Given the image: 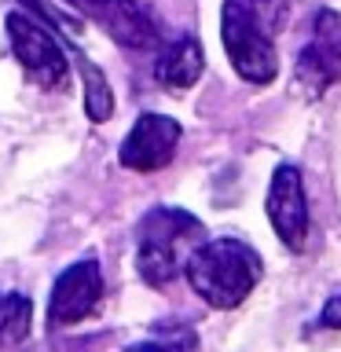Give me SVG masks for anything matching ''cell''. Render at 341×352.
Masks as SVG:
<instances>
[{
	"label": "cell",
	"mask_w": 341,
	"mask_h": 352,
	"mask_svg": "<svg viewBox=\"0 0 341 352\" xmlns=\"http://www.w3.org/2000/svg\"><path fill=\"white\" fill-rule=\"evenodd\" d=\"M4 30L15 63L26 70V77L41 92H66L70 88V77H74L70 59H66L63 44L55 41V30L48 22H41L30 11H11L4 19Z\"/></svg>",
	"instance_id": "4"
},
{
	"label": "cell",
	"mask_w": 341,
	"mask_h": 352,
	"mask_svg": "<svg viewBox=\"0 0 341 352\" xmlns=\"http://www.w3.org/2000/svg\"><path fill=\"white\" fill-rule=\"evenodd\" d=\"M319 327L341 330V294H334V297H330V301L323 305V312H319Z\"/></svg>",
	"instance_id": "14"
},
{
	"label": "cell",
	"mask_w": 341,
	"mask_h": 352,
	"mask_svg": "<svg viewBox=\"0 0 341 352\" xmlns=\"http://www.w3.org/2000/svg\"><path fill=\"white\" fill-rule=\"evenodd\" d=\"M77 70H81V77H85V114L92 121H107L110 114H114V96H110L107 77L99 74L85 55H77Z\"/></svg>",
	"instance_id": "12"
},
{
	"label": "cell",
	"mask_w": 341,
	"mask_h": 352,
	"mask_svg": "<svg viewBox=\"0 0 341 352\" xmlns=\"http://www.w3.org/2000/svg\"><path fill=\"white\" fill-rule=\"evenodd\" d=\"M297 88L305 96H323L330 85L341 81V15L334 8H319L312 19V37L297 52L294 66Z\"/></svg>",
	"instance_id": "5"
},
{
	"label": "cell",
	"mask_w": 341,
	"mask_h": 352,
	"mask_svg": "<svg viewBox=\"0 0 341 352\" xmlns=\"http://www.w3.org/2000/svg\"><path fill=\"white\" fill-rule=\"evenodd\" d=\"M268 220L275 228V235L283 239V246H290L294 253L305 250L308 239V202H305V184H301V169L290 162H283L272 173V187H268Z\"/></svg>",
	"instance_id": "9"
},
{
	"label": "cell",
	"mask_w": 341,
	"mask_h": 352,
	"mask_svg": "<svg viewBox=\"0 0 341 352\" xmlns=\"http://www.w3.org/2000/svg\"><path fill=\"white\" fill-rule=\"evenodd\" d=\"M202 66H206L202 44H198V37H191V33H184V37H176L169 48L158 55L154 77H158V85L169 88V92H187V88L202 77Z\"/></svg>",
	"instance_id": "10"
},
{
	"label": "cell",
	"mask_w": 341,
	"mask_h": 352,
	"mask_svg": "<svg viewBox=\"0 0 341 352\" xmlns=\"http://www.w3.org/2000/svg\"><path fill=\"white\" fill-rule=\"evenodd\" d=\"M103 305V272L96 261H77L70 264L52 286L48 297V330L77 327L92 319Z\"/></svg>",
	"instance_id": "6"
},
{
	"label": "cell",
	"mask_w": 341,
	"mask_h": 352,
	"mask_svg": "<svg viewBox=\"0 0 341 352\" xmlns=\"http://www.w3.org/2000/svg\"><path fill=\"white\" fill-rule=\"evenodd\" d=\"M206 239L202 220L176 206H154L136 224V272L140 279L165 290L176 275H184V261Z\"/></svg>",
	"instance_id": "2"
},
{
	"label": "cell",
	"mask_w": 341,
	"mask_h": 352,
	"mask_svg": "<svg viewBox=\"0 0 341 352\" xmlns=\"http://www.w3.org/2000/svg\"><path fill=\"white\" fill-rule=\"evenodd\" d=\"M66 4H74L85 19L103 26L110 33V41H118L121 48L143 52V48H158L162 44L158 19L140 0H66Z\"/></svg>",
	"instance_id": "7"
},
{
	"label": "cell",
	"mask_w": 341,
	"mask_h": 352,
	"mask_svg": "<svg viewBox=\"0 0 341 352\" xmlns=\"http://www.w3.org/2000/svg\"><path fill=\"white\" fill-rule=\"evenodd\" d=\"M33 327V301L26 294H0V349H15Z\"/></svg>",
	"instance_id": "11"
},
{
	"label": "cell",
	"mask_w": 341,
	"mask_h": 352,
	"mask_svg": "<svg viewBox=\"0 0 341 352\" xmlns=\"http://www.w3.org/2000/svg\"><path fill=\"white\" fill-rule=\"evenodd\" d=\"M275 11L279 0H224L220 11V37L235 74L250 85H272L279 74L275 52Z\"/></svg>",
	"instance_id": "3"
},
{
	"label": "cell",
	"mask_w": 341,
	"mask_h": 352,
	"mask_svg": "<svg viewBox=\"0 0 341 352\" xmlns=\"http://www.w3.org/2000/svg\"><path fill=\"white\" fill-rule=\"evenodd\" d=\"M180 136H184L180 121H173L165 114H140L136 125L129 129V136L121 140L118 158L132 173H158L173 162Z\"/></svg>",
	"instance_id": "8"
},
{
	"label": "cell",
	"mask_w": 341,
	"mask_h": 352,
	"mask_svg": "<svg viewBox=\"0 0 341 352\" xmlns=\"http://www.w3.org/2000/svg\"><path fill=\"white\" fill-rule=\"evenodd\" d=\"M15 4H22V8L30 11V15H37L41 22H48V26H52L55 33H63V30H66V22H63L59 15H55V11H52L48 4H44V0H15Z\"/></svg>",
	"instance_id": "13"
},
{
	"label": "cell",
	"mask_w": 341,
	"mask_h": 352,
	"mask_svg": "<svg viewBox=\"0 0 341 352\" xmlns=\"http://www.w3.org/2000/svg\"><path fill=\"white\" fill-rule=\"evenodd\" d=\"M261 253L242 239H202L184 261L191 290L209 308H239L261 283Z\"/></svg>",
	"instance_id": "1"
}]
</instances>
